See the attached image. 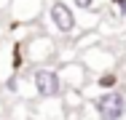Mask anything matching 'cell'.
<instances>
[{"label": "cell", "mask_w": 126, "mask_h": 120, "mask_svg": "<svg viewBox=\"0 0 126 120\" xmlns=\"http://www.w3.org/2000/svg\"><path fill=\"white\" fill-rule=\"evenodd\" d=\"M0 37H3V24H0Z\"/></svg>", "instance_id": "7c38bea8"}, {"label": "cell", "mask_w": 126, "mask_h": 120, "mask_svg": "<svg viewBox=\"0 0 126 120\" xmlns=\"http://www.w3.org/2000/svg\"><path fill=\"white\" fill-rule=\"evenodd\" d=\"M113 5H115V13L124 19L126 16V0H113Z\"/></svg>", "instance_id": "9c48e42d"}, {"label": "cell", "mask_w": 126, "mask_h": 120, "mask_svg": "<svg viewBox=\"0 0 126 120\" xmlns=\"http://www.w3.org/2000/svg\"><path fill=\"white\" fill-rule=\"evenodd\" d=\"M43 13V0H11L8 16L14 24H32Z\"/></svg>", "instance_id": "5b68a950"}, {"label": "cell", "mask_w": 126, "mask_h": 120, "mask_svg": "<svg viewBox=\"0 0 126 120\" xmlns=\"http://www.w3.org/2000/svg\"><path fill=\"white\" fill-rule=\"evenodd\" d=\"M64 88V80H62V72L48 67V64H38L35 70L30 72V91L35 99L46 101V99H56Z\"/></svg>", "instance_id": "6da1fadb"}, {"label": "cell", "mask_w": 126, "mask_h": 120, "mask_svg": "<svg viewBox=\"0 0 126 120\" xmlns=\"http://www.w3.org/2000/svg\"><path fill=\"white\" fill-rule=\"evenodd\" d=\"M54 53H56V46L48 35H32L24 43V56L30 64H46Z\"/></svg>", "instance_id": "277c9868"}, {"label": "cell", "mask_w": 126, "mask_h": 120, "mask_svg": "<svg viewBox=\"0 0 126 120\" xmlns=\"http://www.w3.org/2000/svg\"><path fill=\"white\" fill-rule=\"evenodd\" d=\"M46 16H48L51 29L59 35V37H73L78 29V16H75V8L73 3L67 0H51L46 5Z\"/></svg>", "instance_id": "7a4b0ae2"}, {"label": "cell", "mask_w": 126, "mask_h": 120, "mask_svg": "<svg viewBox=\"0 0 126 120\" xmlns=\"http://www.w3.org/2000/svg\"><path fill=\"white\" fill-rule=\"evenodd\" d=\"M5 118V107H3V99H0V120Z\"/></svg>", "instance_id": "8fae6325"}, {"label": "cell", "mask_w": 126, "mask_h": 120, "mask_svg": "<svg viewBox=\"0 0 126 120\" xmlns=\"http://www.w3.org/2000/svg\"><path fill=\"white\" fill-rule=\"evenodd\" d=\"M70 3H73V8H78V11H91L97 5V0H70Z\"/></svg>", "instance_id": "ba28073f"}, {"label": "cell", "mask_w": 126, "mask_h": 120, "mask_svg": "<svg viewBox=\"0 0 126 120\" xmlns=\"http://www.w3.org/2000/svg\"><path fill=\"white\" fill-rule=\"evenodd\" d=\"M115 83H118V75H113V72H107V75L97 77V85H99V88H105V91H107V88H113Z\"/></svg>", "instance_id": "52a82bcc"}, {"label": "cell", "mask_w": 126, "mask_h": 120, "mask_svg": "<svg viewBox=\"0 0 126 120\" xmlns=\"http://www.w3.org/2000/svg\"><path fill=\"white\" fill-rule=\"evenodd\" d=\"M8 5H11V0H0V11H8Z\"/></svg>", "instance_id": "30bf717a"}, {"label": "cell", "mask_w": 126, "mask_h": 120, "mask_svg": "<svg viewBox=\"0 0 126 120\" xmlns=\"http://www.w3.org/2000/svg\"><path fill=\"white\" fill-rule=\"evenodd\" d=\"M91 107H94V115L99 120H124L126 118V94L115 91V88H107L99 96H94Z\"/></svg>", "instance_id": "3957f363"}, {"label": "cell", "mask_w": 126, "mask_h": 120, "mask_svg": "<svg viewBox=\"0 0 126 120\" xmlns=\"http://www.w3.org/2000/svg\"><path fill=\"white\" fill-rule=\"evenodd\" d=\"M62 80H64V85H70V88H80V85L86 83V70H83L80 64H67V67L62 70Z\"/></svg>", "instance_id": "8992f818"}]
</instances>
